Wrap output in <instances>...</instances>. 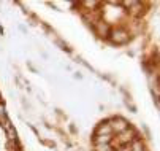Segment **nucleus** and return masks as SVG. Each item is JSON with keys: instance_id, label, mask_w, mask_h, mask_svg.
Masks as SVG:
<instances>
[{"instance_id": "1", "label": "nucleus", "mask_w": 160, "mask_h": 151, "mask_svg": "<svg viewBox=\"0 0 160 151\" xmlns=\"http://www.w3.org/2000/svg\"><path fill=\"white\" fill-rule=\"evenodd\" d=\"M111 35H112L114 43H125L128 40V34L125 30H114V32H111Z\"/></svg>"}, {"instance_id": "2", "label": "nucleus", "mask_w": 160, "mask_h": 151, "mask_svg": "<svg viewBox=\"0 0 160 151\" xmlns=\"http://www.w3.org/2000/svg\"><path fill=\"white\" fill-rule=\"evenodd\" d=\"M133 151H144V148H143V145H141L140 142H136V143L133 145Z\"/></svg>"}]
</instances>
